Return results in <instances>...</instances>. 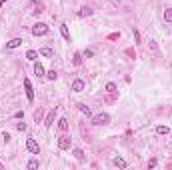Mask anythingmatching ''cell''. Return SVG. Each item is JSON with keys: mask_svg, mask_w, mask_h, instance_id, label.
Wrapping results in <instances>:
<instances>
[{"mask_svg": "<svg viewBox=\"0 0 172 170\" xmlns=\"http://www.w3.org/2000/svg\"><path fill=\"white\" fill-rule=\"evenodd\" d=\"M74 64H76V66H80V64H82V56H80L78 52L74 54Z\"/></svg>", "mask_w": 172, "mask_h": 170, "instance_id": "cb8c5ba5", "label": "cell"}, {"mask_svg": "<svg viewBox=\"0 0 172 170\" xmlns=\"http://www.w3.org/2000/svg\"><path fill=\"white\" fill-rule=\"evenodd\" d=\"M14 118H24V112H22V110H18V112L14 114Z\"/></svg>", "mask_w": 172, "mask_h": 170, "instance_id": "83f0119b", "label": "cell"}, {"mask_svg": "<svg viewBox=\"0 0 172 170\" xmlns=\"http://www.w3.org/2000/svg\"><path fill=\"white\" fill-rule=\"evenodd\" d=\"M164 22L172 24V8H166L164 10Z\"/></svg>", "mask_w": 172, "mask_h": 170, "instance_id": "e0dca14e", "label": "cell"}, {"mask_svg": "<svg viewBox=\"0 0 172 170\" xmlns=\"http://www.w3.org/2000/svg\"><path fill=\"white\" fill-rule=\"evenodd\" d=\"M112 162H114V166H118V168H126V160H124V158H120V156H116Z\"/></svg>", "mask_w": 172, "mask_h": 170, "instance_id": "5bb4252c", "label": "cell"}, {"mask_svg": "<svg viewBox=\"0 0 172 170\" xmlns=\"http://www.w3.org/2000/svg\"><path fill=\"white\" fill-rule=\"evenodd\" d=\"M26 166H28L30 170H36V168H38V166H40V162H38V160H36V158H34V160H30L28 164H26Z\"/></svg>", "mask_w": 172, "mask_h": 170, "instance_id": "44dd1931", "label": "cell"}, {"mask_svg": "<svg viewBox=\"0 0 172 170\" xmlns=\"http://www.w3.org/2000/svg\"><path fill=\"white\" fill-rule=\"evenodd\" d=\"M156 164H158V160H156V158H150V160H148V168H154Z\"/></svg>", "mask_w": 172, "mask_h": 170, "instance_id": "484cf974", "label": "cell"}, {"mask_svg": "<svg viewBox=\"0 0 172 170\" xmlns=\"http://www.w3.org/2000/svg\"><path fill=\"white\" fill-rule=\"evenodd\" d=\"M58 130H60V132H66V130H68V120L66 118L58 120Z\"/></svg>", "mask_w": 172, "mask_h": 170, "instance_id": "4fadbf2b", "label": "cell"}, {"mask_svg": "<svg viewBox=\"0 0 172 170\" xmlns=\"http://www.w3.org/2000/svg\"><path fill=\"white\" fill-rule=\"evenodd\" d=\"M2 138H4V142H10V134H8V132H4V134H2Z\"/></svg>", "mask_w": 172, "mask_h": 170, "instance_id": "f1b7e54d", "label": "cell"}, {"mask_svg": "<svg viewBox=\"0 0 172 170\" xmlns=\"http://www.w3.org/2000/svg\"><path fill=\"white\" fill-rule=\"evenodd\" d=\"M78 110H80V112H82V114H84V116H88V118H92V112H90V108H88V106H86V104H82V102H80V104H78Z\"/></svg>", "mask_w": 172, "mask_h": 170, "instance_id": "8fae6325", "label": "cell"}, {"mask_svg": "<svg viewBox=\"0 0 172 170\" xmlns=\"http://www.w3.org/2000/svg\"><path fill=\"white\" fill-rule=\"evenodd\" d=\"M106 90H108L110 94H114V92H116V84H114V82H108V84H106Z\"/></svg>", "mask_w": 172, "mask_h": 170, "instance_id": "603a6c76", "label": "cell"}, {"mask_svg": "<svg viewBox=\"0 0 172 170\" xmlns=\"http://www.w3.org/2000/svg\"><path fill=\"white\" fill-rule=\"evenodd\" d=\"M26 148H28L30 154H38V152H40V146H38V142H36L34 138H28V140H26Z\"/></svg>", "mask_w": 172, "mask_h": 170, "instance_id": "277c9868", "label": "cell"}, {"mask_svg": "<svg viewBox=\"0 0 172 170\" xmlns=\"http://www.w3.org/2000/svg\"><path fill=\"white\" fill-rule=\"evenodd\" d=\"M70 144H72V140H70V136H66V134H62L60 138H58V148L60 150H70Z\"/></svg>", "mask_w": 172, "mask_h": 170, "instance_id": "3957f363", "label": "cell"}, {"mask_svg": "<svg viewBox=\"0 0 172 170\" xmlns=\"http://www.w3.org/2000/svg\"><path fill=\"white\" fill-rule=\"evenodd\" d=\"M84 80H80V78H76V80H74L72 82V92H82L84 90Z\"/></svg>", "mask_w": 172, "mask_h": 170, "instance_id": "ba28073f", "label": "cell"}, {"mask_svg": "<svg viewBox=\"0 0 172 170\" xmlns=\"http://www.w3.org/2000/svg\"><path fill=\"white\" fill-rule=\"evenodd\" d=\"M42 116H44V110H42V108H38V110L34 112V120H36V122H40Z\"/></svg>", "mask_w": 172, "mask_h": 170, "instance_id": "ffe728a7", "label": "cell"}, {"mask_svg": "<svg viewBox=\"0 0 172 170\" xmlns=\"http://www.w3.org/2000/svg\"><path fill=\"white\" fill-rule=\"evenodd\" d=\"M46 78H48V80H56V78H58V72H56V70H54V68H52V70H48V74H46Z\"/></svg>", "mask_w": 172, "mask_h": 170, "instance_id": "d6986e66", "label": "cell"}, {"mask_svg": "<svg viewBox=\"0 0 172 170\" xmlns=\"http://www.w3.org/2000/svg\"><path fill=\"white\" fill-rule=\"evenodd\" d=\"M36 56H38L36 50H28V52H26V58H28V60H36Z\"/></svg>", "mask_w": 172, "mask_h": 170, "instance_id": "7402d4cb", "label": "cell"}, {"mask_svg": "<svg viewBox=\"0 0 172 170\" xmlns=\"http://www.w3.org/2000/svg\"><path fill=\"white\" fill-rule=\"evenodd\" d=\"M2 2H6V0H2Z\"/></svg>", "mask_w": 172, "mask_h": 170, "instance_id": "4dcf8cb0", "label": "cell"}, {"mask_svg": "<svg viewBox=\"0 0 172 170\" xmlns=\"http://www.w3.org/2000/svg\"><path fill=\"white\" fill-rule=\"evenodd\" d=\"M60 34L64 36V40L70 42V32H68V26L66 24H60Z\"/></svg>", "mask_w": 172, "mask_h": 170, "instance_id": "7c38bea8", "label": "cell"}, {"mask_svg": "<svg viewBox=\"0 0 172 170\" xmlns=\"http://www.w3.org/2000/svg\"><path fill=\"white\" fill-rule=\"evenodd\" d=\"M78 16H92V8L82 6V8H80V12H78Z\"/></svg>", "mask_w": 172, "mask_h": 170, "instance_id": "2e32d148", "label": "cell"}, {"mask_svg": "<svg viewBox=\"0 0 172 170\" xmlns=\"http://www.w3.org/2000/svg\"><path fill=\"white\" fill-rule=\"evenodd\" d=\"M72 154H74V158H76V160H84V152L80 150V148H74Z\"/></svg>", "mask_w": 172, "mask_h": 170, "instance_id": "ac0fdd59", "label": "cell"}, {"mask_svg": "<svg viewBox=\"0 0 172 170\" xmlns=\"http://www.w3.org/2000/svg\"><path fill=\"white\" fill-rule=\"evenodd\" d=\"M54 118H56V108H54V110H50V112L46 114V118H44V126H46V128H50V126H52Z\"/></svg>", "mask_w": 172, "mask_h": 170, "instance_id": "52a82bcc", "label": "cell"}, {"mask_svg": "<svg viewBox=\"0 0 172 170\" xmlns=\"http://www.w3.org/2000/svg\"><path fill=\"white\" fill-rule=\"evenodd\" d=\"M22 38H12L10 42H6V50H14V48H18V46H22Z\"/></svg>", "mask_w": 172, "mask_h": 170, "instance_id": "8992f818", "label": "cell"}, {"mask_svg": "<svg viewBox=\"0 0 172 170\" xmlns=\"http://www.w3.org/2000/svg\"><path fill=\"white\" fill-rule=\"evenodd\" d=\"M32 34H34V36H44V34H48V24L36 22L34 26H32Z\"/></svg>", "mask_w": 172, "mask_h": 170, "instance_id": "6da1fadb", "label": "cell"}, {"mask_svg": "<svg viewBox=\"0 0 172 170\" xmlns=\"http://www.w3.org/2000/svg\"><path fill=\"white\" fill-rule=\"evenodd\" d=\"M112 4H114V6H118V4H120V0H110Z\"/></svg>", "mask_w": 172, "mask_h": 170, "instance_id": "f546056e", "label": "cell"}, {"mask_svg": "<svg viewBox=\"0 0 172 170\" xmlns=\"http://www.w3.org/2000/svg\"><path fill=\"white\" fill-rule=\"evenodd\" d=\"M38 54H42V56H46V58H52V56H54L52 48H48V46H42L40 50H38Z\"/></svg>", "mask_w": 172, "mask_h": 170, "instance_id": "9c48e42d", "label": "cell"}, {"mask_svg": "<svg viewBox=\"0 0 172 170\" xmlns=\"http://www.w3.org/2000/svg\"><path fill=\"white\" fill-rule=\"evenodd\" d=\"M134 40H136V44L140 42V32H138V30H134Z\"/></svg>", "mask_w": 172, "mask_h": 170, "instance_id": "4316f807", "label": "cell"}, {"mask_svg": "<svg viewBox=\"0 0 172 170\" xmlns=\"http://www.w3.org/2000/svg\"><path fill=\"white\" fill-rule=\"evenodd\" d=\"M108 122H110V116L106 112H100V114H96V116H92V124H96V126H104Z\"/></svg>", "mask_w": 172, "mask_h": 170, "instance_id": "7a4b0ae2", "label": "cell"}, {"mask_svg": "<svg viewBox=\"0 0 172 170\" xmlns=\"http://www.w3.org/2000/svg\"><path fill=\"white\" fill-rule=\"evenodd\" d=\"M24 90H26V98L32 102V100H34V90H32V84H30L28 78H24Z\"/></svg>", "mask_w": 172, "mask_h": 170, "instance_id": "5b68a950", "label": "cell"}, {"mask_svg": "<svg viewBox=\"0 0 172 170\" xmlns=\"http://www.w3.org/2000/svg\"><path fill=\"white\" fill-rule=\"evenodd\" d=\"M16 130H20V132H24V130H26V124H24V122H16Z\"/></svg>", "mask_w": 172, "mask_h": 170, "instance_id": "d4e9b609", "label": "cell"}, {"mask_svg": "<svg viewBox=\"0 0 172 170\" xmlns=\"http://www.w3.org/2000/svg\"><path fill=\"white\" fill-rule=\"evenodd\" d=\"M34 74L38 76V78H42V76H46V74H44V66H42L40 62H36V64H34Z\"/></svg>", "mask_w": 172, "mask_h": 170, "instance_id": "30bf717a", "label": "cell"}, {"mask_svg": "<svg viewBox=\"0 0 172 170\" xmlns=\"http://www.w3.org/2000/svg\"><path fill=\"white\" fill-rule=\"evenodd\" d=\"M156 134H170V128L168 126H164V124H160V126H156Z\"/></svg>", "mask_w": 172, "mask_h": 170, "instance_id": "9a60e30c", "label": "cell"}]
</instances>
